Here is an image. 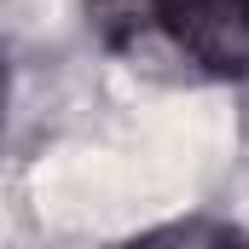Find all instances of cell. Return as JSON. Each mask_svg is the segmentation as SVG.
Returning <instances> with one entry per match:
<instances>
[{
    "mask_svg": "<svg viewBox=\"0 0 249 249\" xmlns=\"http://www.w3.org/2000/svg\"><path fill=\"white\" fill-rule=\"evenodd\" d=\"M87 12L105 35H133L151 18H162V0H87Z\"/></svg>",
    "mask_w": 249,
    "mask_h": 249,
    "instance_id": "obj_3",
    "label": "cell"
},
{
    "mask_svg": "<svg viewBox=\"0 0 249 249\" xmlns=\"http://www.w3.org/2000/svg\"><path fill=\"white\" fill-rule=\"evenodd\" d=\"M162 29L209 75H249V0H162Z\"/></svg>",
    "mask_w": 249,
    "mask_h": 249,
    "instance_id": "obj_1",
    "label": "cell"
},
{
    "mask_svg": "<svg viewBox=\"0 0 249 249\" xmlns=\"http://www.w3.org/2000/svg\"><path fill=\"white\" fill-rule=\"evenodd\" d=\"M238 249H249V238H244V244H238Z\"/></svg>",
    "mask_w": 249,
    "mask_h": 249,
    "instance_id": "obj_4",
    "label": "cell"
},
{
    "mask_svg": "<svg viewBox=\"0 0 249 249\" xmlns=\"http://www.w3.org/2000/svg\"><path fill=\"white\" fill-rule=\"evenodd\" d=\"M122 249H238V238L214 220H174V226H157V232H145Z\"/></svg>",
    "mask_w": 249,
    "mask_h": 249,
    "instance_id": "obj_2",
    "label": "cell"
}]
</instances>
